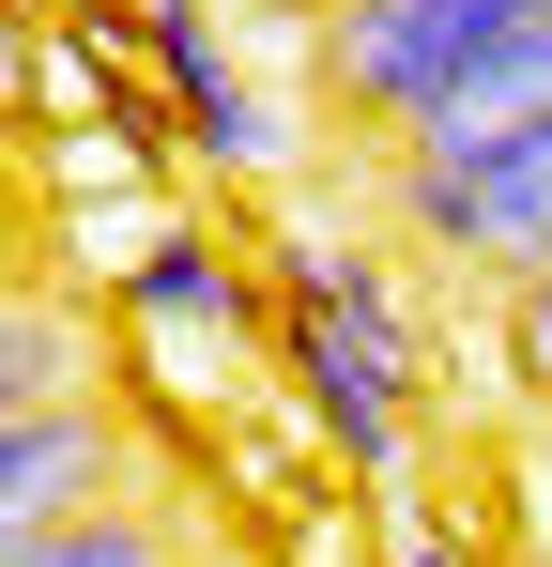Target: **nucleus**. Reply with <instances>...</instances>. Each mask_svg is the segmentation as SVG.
Listing matches in <instances>:
<instances>
[{
  "instance_id": "nucleus-3",
  "label": "nucleus",
  "mask_w": 552,
  "mask_h": 567,
  "mask_svg": "<svg viewBox=\"0 0 552 567\" xmlns=\"http://www.w3.org/2000/svg\"><path fill=\"white\" fill-rule=\"evenodd\" d=\"M538 16L552 0H323V16H307V78H323L338 123H368V154H399V138H430Z\"/></svg>"
},
{
  "instance_id": "nucleus-6",
  "label": "nucleus",
  "mask_w": 552,
  "mask_h": 567,
  "mask_svg": "<svg viewBox=\"0 0 552 567\" xmlns=\"http://www.w3.org/2000/svg\"><path fill=\"white\" fill-rule=\"evenodd\" d=\"M139 47H154V78H170L184 138H200V169H231V185H276V169H292V123H276L262 78L231 62L215 0H139Z\"/></svg>"
},
{
  "instance_id": "nucleus-7",
  "label": "nucleus",
  "mask_w": 552,
  "mask_h": 567,
  "mask_svg": "<svg viewBox=\"0 0 552 567\" xmlns=\"http://www.w3.org/2000/svg\"><path fill=\"white\" fill-rule=\"evenodd\" d=\"M108 353H123V322L62 277H16L0 307V414H62V399H108Z\"/></svg>"
},
{
  "instance_id": "nucleus-10",
  "label": "nucleus",
  "mask_w": 552,
  "mask_h": 567,
  "mask_svg": "<svg viewBox=\"0 0 552 567\" xmlns=\"http://www.w3.org/2000/svg\"><path fill=\"white\" fill-rule=\"evenodd\" d=\"M200 567H276V553H231V537H215V553H200Z\"/></svg>"
},
{
  "instance_id": "nucleus-1",
  "label": "nucleus",
  "mask_w": 552,
  "mask_h": 567,
  "mask_svg": "<svg viewBox=\"0 0 552 567\" xmlns=\"http://www.w3.org/2000/svg\"><path fill=\"white\" fill-rule=\"evenodd\" d=\"M262 277H276V369H292V399H307L323 461H354L368 491H399L415 399H430V322H415L399 261L354 246V230H307V215H292V230L262 246Z\"/></svg>"
},
{
  "instance_id": "nucleus-9",
  "label": "nucleus",
  "mask_w": 552,
  "mask_h": 567,
  "mask_svg": "<svg viewBox=\"0 0 552 567\" xmlns=\"http://www.w3.org/2000/svg\"><path fill=\"white\" fill-rule=\"evenodd\" d=\"M399 567H476V553H460V537L430 522V506H399Z\"/></svg>"
},
{
  "instance_id": "nucleus-5",
  "label": "nucleus",
  "mask_w": 552,
  "mask_h": 567,
  "mask_svg": "<svg viewBox=\"0 0 552 567\" xmlns=\"http://www.w3.org/2000/svg\"><path fill=\"white\" fill-rule=\"evenodd\" d=\"M154 491L139 475V399H62V414H0V537H62L92 506Z\"/></svg>"
},
{
  "instance_id": "nucleus-8",
  "label": "nucleus",
  "mask_w": 552,
  "mask_h": 567,
  "mask_svg": "<svg viewBox=\"0 0 552 567\" xmlns=\"http://www.w3.org/2000/svg\"><path fill=\"white\" fill-rule=\"evenodd\" d=\"M200 553H215V522L184 506V475L92 506V522H62V537H0V567H200Z\"/></svg>"
},
{
  "instance_id": "nucleus-2",
  "label": "nucleus",
  "mask_w": 552,
  "mask_h": 567,
  "mask_svg": "<svg viewBox=\"0 0 552 567\" xmlns=\"http://www.w3.org/2000/svg\"><path fill=\"white\" fill-rule=\"evenodd\" d=\"M384 215L399 246H430L446 277H476L491 307L552 277V107L538 123H446L384 154Z\"/></svg>"
},
{
  "instance_id": "nucleus-4",
  "label": "nucleus",
  "mask_w": 552,
  "mask_h": 567,
  "mask_svg": "<svg viewBox=\"0 0 552 567\" xmlns=\"http://www.w3.org/2000/svg\"><path fill=\"white\" fill-rule=\"evenodd\" d=\"M108 322H123V369L170 414H231L246 369L276 353V277H246V246H215V215H184L170 246L108 291Z\"/></svg>"
}]
</instances>
